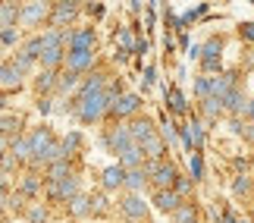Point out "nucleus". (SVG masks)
Wrapping results in <instances>:
<instances>
[{"label": "nucleus", "mask_w": 254, "mask_h": 223, "mask_svg": "<svg viewBox=\"0 0 254 223\" xmlns=\"http://www.w3.org/2000/svg\"><path fill=\"white\" fill-rule=\"evenodd\" d=\"M41 38V54H38V63H41V70H51L57 73L63 66V57H66V32H54V28H47Z\"/></svg>", "instance_id": "obj_1"}, {"label": "nucleus", "mask_w": 254, "mask_h": 223, "mask_svg": "<svg viewBox=\"0 0 254 223\" xmlns=\"http://www.w3.org/2000/svg\"><path fill=\"white\" fill-rule=\"evenodd\" d=\"M110 98H107V91H94V94H82V98H75V116H79V123H101L104 116H110Z\"/></svg>", "instance_id": "obj_2"}, {"label": "nucleus", "mask_w": 254, "mask_h": 223, "mask_svg": "<svg viewBox=\"0 0 254 223\" xmlns=\"http://www.w3.org/2000/svg\"><path fill=\"white\" fill-rule=\"evenodd\" d=\"M75 19H79V3H54L47 9V25H51L54 32H63Z\"/></svg>", "instance_id": "obj_3"}, {"label": "nucleus", "mask_w": 254, "mask_h": 223, "mask_svg": "<svg viewBox=\"0 0 254 223\" xmlns=\"http://www.w3.org/2000/svg\"><path fill=\"white\" fill-rule=\"evenodd\" d=\"M176 176H179V170H176V163H173V160H157V167L151 170L148 182H151V189H154V192H163V189H173Z\"/></svg>", "instance_id": "obj_4"}, {"label": "nucleus", "mask_w": 254, "mask_h": 223, "mask_svg": "<svg viewBox=\"0 0 254 223\" xmlns=\"http://www.w3.org/2000/svg\"><path fill=\"white\" fill-rule=\"evenodd\" d=\"M201 70L204 75H210V73H217L220 70V60H223V38H210L207 44L201 47Z\"/></svg>", "instance_id": "obj_5"}, {"label": "nucleus", "mask_w": 254, "mask_h": 223, "mask_svg": "<svg viewBox=\"0 0 254 223\" xmlns=\"http://www.w3.org/2000/svg\"><path fill=\"white\" fill-rule=\"evenodd\" d=\"M75 195H79V176H75V173H69V176L60 179V182H47V198L51 201H69Z\"/></svg>", "instance_id": "obj_6"}, {"label": "nucleus", "mask_w": 254, "mask_h": 223, "mask_svg": "<svg viewBox=\"0 0 254 223\" xmlns=\"http://www.w3.org/2000/svg\"><path fill=\"white\" fill-rule=\"evenodd\" d=\"M138 107H141V98L135 91H123L120 98L110 104V116L116 120H126V116H138Z\"/></svg>", "instance_id": "obj_7"}, {"label": "nucleus", "mask_w": 254, "mask_h": 223, "mask_svg": "<svg viewBox=\"0 0 254 223\" xmlns=\"http://www.w3.org/2000/svg\"><path fill=\"white\" fill-rule=\"evenodd\" d=\"M120 211L129 223H148V205L141 201V195H132L129 192V195L120 201Z\"/></svg>", "instance_id": "obj_8"}, {"label": "nucleus", "mask_w": 254, "mask_h": 223, "mask_svg": "<svg viewBox=\"0 0 254 223\" xmlns=\"http://www.w3.org/2000/svg\"><path fill=\"white\" fill-rule=\"evenodd\" d=\"M63 66H66V73L82 75V73H88L94 66V51H66Z\"/></svg>", "instance_id": "obj_9"}, {"label": "nucleus", "mask_w": 254, "mask_h": 223, "mask_svg": "<svg viewBox=\"0 0 254 223\" xmlns=\"http://www.w3.org/2000/svg\"><path fill=\"white\" fill-rule=\"evenodd\" d=\"M94 41H97V35L91 25L66 32V51H94Z\"/></svg>", "instance_id": "obj_10"}, {"label": "nucleus", "mask_w": 254, "mask_h": 223, "mask_svg": "<svg viewBox=\"0 0 254 223\" xmlns=\"http://www.w3.org/2000/svg\"><path fill=\"white\" fill-rule=\"evenodd\" d=\"M54 142H57V139H54V132L47 129V126H38V129L28 132V151H32V160H35V157H41V154L51 148ZM32 160H28V163H32Z\"/></svg>", "instance_id": "obj_11"}, {"label": "nucleus", "mask_w": 254, "mask_h": 223, "mask_svg": "<svg viewBox=\"0 0 254 223\" xmlns=\"http://www.w3.org/2000/svg\"><path fill=\"white\" fill-rule=\"evenodd\" d=\"M129 145H132V139H129V129H126V126H113V129L104 132V148L110 154H116V157H120Z\"/></svg>", "instance_id": "obj_12"}, {"label": "nucleus", "mask_w": 254, "mask_h": 223, "mask_svg": "<svg viewBox=\"0 0 254 223\" xmlns=\"http://www.w3.org/2000/svg\"><path fill=\"white\" fill-rule=\"evenodd\" d=\"M182 142H185V148H189V154H198L201 151V145H204V126H201V120H191L182 126Z\"/></svg>", "instance_id": "obj_13"}, {"label": "nucleus", "mask_w": 254, "mask_h": 223, "mask_svg": "<svg viewBox=\"0 0 254 223\" xmlns=\"http://www.w3.org/2000/svg\"><path fill=\"white\" fill-rule=\"evenodd\" d=\"M47 9H51V3H22L19 6V22L35 28V25L47 22Z\"/></svg>", "instance_id": "obj_14"}, {"label": "nucleus", "mask_w": 254, "mask_h": 223, "mask_svg": "<svg viewBox=\"0 0 254 223\" xmlns=\"http://www.w3.org/2000/svg\"><path fill=\"white\" fill-rule=\"evenodd\" d=\"M126 129H129V139L132 145H141L148 135H154L157 129H154V120H148V116H132L129 123H126Z\"/></svg>", "instance_id": "obj_15"}, {"label": "nucleus", "mask_w": 254, "mask_h": 223, "mask_svg": "<svg viewBox=\"0 0 254 223\" xmlns=\"http://www.w3.org/2000/svg\"><path fill=\"white\" fill-rule=\"evenodd\" d=\"M138 148H141V154H144V160H167V142H163L157 132L148 135V139H144Z\"/></svg>", "instance_id": "obj_16"}, {"label": "nucleus", "mask_w": 254, "mask_h": 223, "mask_svg": "<svg viewBox=\"0 0 254 223\" xmlns=\"http://www.w3.org/2000/svg\"><path fill=\"white\" fill-rule=\"evenodd\" d=\"M220 104H223V113L242 116V113H245V104H248V98H245V91H242L239 85H236V88H232L229 94H223V98H220Z\"/></svg>", "instance_id": "obj_17"}, {"label": "nucleus", "mask_w": 254, "mask_h": 223, "mask_svg": "<svg viewBox=\"0 0 254 223\" xmlns=\"http://www.w3.org/2000/svg\"><path fill=\"white\" fill-rule=\"evenodd\" d=\"M151 201H154V208H157V211H163V214H173V211H176V208H179V205H182V198H179V195H176V192H173V189H163V192H154V195H151Z\"/></svg>", "instance_id": "obj_18"}, {"label": "nucleus", "mask_w": 254, "mask_h": 223, "mask_svg": "<svg viewBox=\"0 0 254 223\" xmlns=\"http://www.w3.org/2000/svg\"><path fill=\"white\" fill-rule=\"evenodd\" d=\"M123 182H126V170L116 163V167H107L104 173H101V186H104V192H116V189H123Z\"/></svg>", "instance_id": "obj_19"}, {"label": "nucleus", "mask_w": 254, "mask_h": 223, "mask_svg": "<svg viewBox=\"0 0 254 223\" xmlns=\"http://www.w3.org/2000/svg\"><path fill=\"white\" fill-rule=\"evenodd\" d=\"M9 157L16 163H28L32 160V151H28V135H16V139H9Z\"/></svg>", "instance_id": "obj_20"}, {"label": "nucleus", "mask_w": 254, "mask_h": 223, "mask_svg": "<svg viewBox=\"0 0 254 223\" xmlns=\"http://www.w3.org/2000/svg\"><path fill=\"white\" fill-rule=\"evenodd\" d=\"M239 85V75L236 73H220L217 79H213V91H210V98H223V94H229L232 88Z\"/></svg>", "instance_id": "obj_21"}, {"label": "nucleus", "mask_w": 254, "mask_h": 223, "mask_svg": "<svg viewBox=\"0 0 254 223\" xmlns=\"http://www.w3.org/2000/svg\"><path fill=\"white\" fill-rule=\"evenodd\" d=\"M141 163H144V154H141L138 145H129V148L120 154V167H123V170H138Z\"/></svg>", "instance_id": "obj_22"}, {"label": "nucleus", "mask_w": 254, "mask_h": 223, "mask_svg": "<svg viewBox=\"0 0 254 223\" xmlns=\"http://www.w3.org/2000/svg\"><path fill=\"white\" fill-rule=\"evenodd\" d=\"M22 85V75H19L9 63H0V88L3 91H16Z\"/></svg>", "instance_id": "obj_23"}, {"label": "nucleus", "mask_w": 254, "mask_h": 223, "mask_svg": "<svg viewBox=\"0 0 254 223\" xmlns=\"http://www.w3.org/2000/svg\"><path fill=\"white\" fill-rule=\"evenodd\" d=\"M0 135H3V139H16V135H22V116H16V113L0 116Z\"/></svg>", "instance_id": "obj_24"}, {"label": "nucleus", "mask_w": 254, "mask_h": 223, "mask_svg": "<svg viewBox=\"0 0 254 223\" xmlns=\"http://www.w3.org/2000/svg\"><path fill=\"white\" fill-rule=\"evenodd\" d=\"M148 186V176H144V170H126V182H123V189H129L132 195H138V192Z\"/></svg>", "instance_id": "obj_25"}, {"label": "nucleus", "mask_w": 254, "mask_h": 223, "mask_svg": "<svg viewBox=\"0 0 254 223\" xmlns=\"http://www.w3.org/2000/svg\"><path fill=\"white\" fill-rule=\"evenodd\" d=\"M72 173V163H69V157H63V160H57V163H51L47 167V182H60V179H66Z\"/></svg>", "instance_id": "obj_26"}, {"label": "nucleus", "mask_w": 254, "mask_h": 223, "mask_svg": "<svg viewBox=\"0 0 254 223\" xmlns=\"http://www.w3.org/2000/svg\"><path fill=\"white\" fill-rule=\"evenodd\" d=\"M54 88H57V73H51V70H41V73H38V79H35V91L47 98V94H51Z\"/></svg>", "instance_id": "obj_27"}, {"label": "nucleus", "mask_w": 254, "mask_h": 223, "mask_svg": "<svg viewBox=\"0 0 254 223\" xmlns=\"http://www.w3.org/2000/svg\"><path fill=\"white\" fill-rule=\"evenodd\" d=\"M201 116L207 123H217L220 116H223V104H220V98H204L201 101Z\"/></svg>", "instance_id": "obj_28"}, {"label": "nucleus", "mask_w": 254, "mask_h": 223, "mask_svg": "<svg viewBox=\"0 0 254 223\" xmlns=\"http://www.w3.org/2000/svg\"><path fill=\"white\" fill-rule=\"evenodd\" d=\"M170 217H173V223H194V220H198V208L189 205V201H182Z\"/></svg>", "instance_id": "obj_29"}, {"label": "nucleus", "mask_w": 254, "mask_h": 223, "mask_svg": "<svg viewBox=\"0 0 254 223\" xmlns=\"http://www.w3.org/2000/svg\"><path fill=\"white\" fill-rule=\"evenodd\" d=\"M19 22V6L16 3H0V28H13Z\"/></svg>", "instance_id": "obj_30"}, {"label": "nucleus", "mask_w": 254, "mask_h": 223, "mask_svg": "<svg viewBox=\"0 0 254 223\" xmlns=\"http://www.w3.org/2000/svg\"><path fill=\"white\" fill-rule=\"evenodd\" d=\"M66 205H69L72 217H88V214H91V205H88V195H82V192H79L75 198H69Z\"/></svg>", "instance_id": "obj_31"}, {"label": "nucleus", "mask_w": 254, "mask_h": 223, "mask_svg": "<svg viewBox=\"0 0 254 223\" xmlns=\"http://www.w3.org/2000/svg\"><path fill=\"white\" fill-rule=\"evenodd\" d=\"M60 148H63L66 157H72V154L82 148V135H79V132H69V135H66V139L60 142Z\"/></svg>", "instance_id": "obj_32"}, {"label": "nucleus", "mask_w": 254, "mask_h": 223, "mask_svg": "<svg viewBox=\"0 0 254 223\" xmlns=\"http://www.w3.org/2000/svg\"><path fill=\"white\" fill-rule=\"evenodd\" d=\"M167 101H170V110H173V113H185V94L176 88V85L167 91Z\"/></svg>", "instance_id": "obj_33"}, {"label": "nucleus", "mask_w": 254, "mask_h": 223, "mask_svg": "<svg viewBox=\"0 0 254 223\" xmlns=\"http://www.w3.org/2000/svg\"><path fill=\"white\" fill-rule=\"evenodd\" d=\"M157 135H160L163 142H167V148H170V145H176V135H179V132H176V123L170 120L167 113H163V129H160Z\"/></svg>", "instance_id": "obj_34"}, {"label": "nucleus", "mask_w": 254, "mask_h": 223, "mask_svg": "<svg viewBox=\"0 0 254 223\" xmlns=\"http://www.w3.org/2000/svg\"><path fill=\"white\" fill-rule=\"evenodd\" d=\"M189 173H191V182H198L204 179V160H201V154H189Z\"/></svg>", "instance_id": "obj_35"}, {"label": "nucleus", "mask_w": 254, "mask_h": 223, "mask_svg": "<svg viewBox=\"0 0 254 223\" xmlns=\"http://www.w3.org/2000/svg\"><path fill=\"white\" fill-rule=\"evenodd\" d=\"M210 91H213V75H198V82H194V94L204 101V98H210Z\"/></svg>", "instance_id": "obj_36"}, {"label": "nucleus", "mask_w": 254, "mask_h": 223, "mask_svg": "<svg viewBox=\"0 0 254 223\" xmlns=\"http://www.w3.org/2000/svg\"><path fill=\"white\" fill-rule=\"evenodd\" d=\"M75 85H79V75L63 73V75H57V88H54V91H72Z\"/></svg>", "instance_id": "obj_37"}, {"label": "nucleus", "mask_w": 254, "mask_h": 223, "mask_svg": "<svg viewBox=\"0 0 254 223\" xmlns=\"http://www.w3.org/2000/svg\"><path fill=\"white\" fill-rule=\"evenodd\" d=\"M19 51H22L25 57H32V60L38 63V54H41V38H38V35H35V38H28V41L19 47Z\"/></svg>", "instance_id": "obj_38"}, {"label": "nucleus", "mask_w": 254, "mask_h": 223, "mask_svg": "<svg viewBox=\"0 0 254 223\" xmlns=\"http://www.w3.org/2000/svg\"><path fill=\"white\" fill-rule=\"evenodd\" d=\"M191 186H194V182L189 179V176H182V173H179V176H176V182H173V192H176V195H189V192H191Z\"/></svg>", "instance_id": "obj_39"}, {"label": "nucleus", "mask_w": 254, "mask_h": 223, "mask_svg": "<svg viewBox=\"0 0 254 223\" xmlns=\"http://www.w3.org/2000/svg\"><path fill=\"white\" fill-rule=\"evenodd\" d=\"M38 189H41V179H38L35 173H28L22 179V195H38Z\"/></svg>", "instance_id": "obj_40"}, {"label": "nucleus", "mask_w": 254, "mask_h": 223, "mask_svg": "<svg viewBox=\"0 0 254 223\" xmlns=\"http://www.w3.org/2000/svg\"><path fill=\"white\" fill-rule=\"evenodd\" d=\"M251 192V179L248 176H236V182H232V195H248Z\"/></svg>", "instance_id": "obj_41"}, {"label": "nucleus", "mask_w": 254, "mask_h": 223, "mask_svg": "<svg viewBox=\"0 0 254 223\" xmlns=\"http://www.w3.org/2000/svg\"><path fill=\"white\" fill-rule=\"evenodd\" d=\"M16 41H19L16 25H13V28H0V44H6V47H9V44H16Z\"/></svg>", "instance_id": "obj_42"}, {"label": "nucleus", "mask_w": 254, "mask_h": 223, "mask_svg": "<svg viewBox=\"0 0 254 223\" xmlns=\"http://www.w3.org/2000/svg\"><path fill=\"white\" fill-rule=\"evenodd\" d=\"M44 220H47V211L41 205H35L32 211H28V223H44Z\"/></svg>", "instance_id": "obj_43"}, {"label": "nucleus", "mask_w": 254, "mask_h": 223, "mask_svg": "<svg viewBox=\"0 0 254 223\" xmlns=\"http://www.w3.org/2000/svg\"><path fill=\"white\" fill-rule=\"evenodd\" d=\"M242 38H245V41H254V22H242Z\"/></svg>", "instance_id": "obj_44"}, {"label": "nucleus", "mask_w": 254, "mask_h": 223, "mask_svg": "<svg viewBox=\"0 0 254 223\" xmlns=\"http://www.w3.org/2000/svg\"><path fill=\"white\" fill-rule=\"evenodd\" d=\"M154 82H157V70H154V66H148V70H144V88H151Z\"/></svg>", "instance_id": "obj_45"}, {"label": "nucleus", "mask_w": 254, "mask_h": 223, "mask_svg": "<svg viewBox=\"0 0 254 223\" xmlns=\"http://www.w3.org/2000/svg\"><path fill=\"white\" fill-rule=\"evenodd\" d=\"M220 223H239V214H236L232 208H226V211L220 214Z\"/></svg>", "instance_id": "obj_46"}, {"label": "nucleus", "mask_w": 254, "mask_h": 223, "mask_svg": "<svg viewBox=\"0 0 254 223\" xmlns=\"http://www.w3.org/2000/svg\"><path fill=\"white\" fill-rule=\"evenodd\" d=\"M38 110H41V113H51V98H41V101H38Z\"/></svg>", "instance_id": "obj_47"}, {"label": "nucleus", "mask_w": 254, "mask_h": 223, "mask_svg": "<svg viewBox=\"0 0 254 223\" xmlns=\"http://www.w3.org/2000/svg\"><path fill=\"white\" fill-rule=\"evenodd\" d=\"M6 151H9V139H3V135H0V157H3Z\"/></svg>", "instance_id": "obj_48"}, {"label": "nucleus", "mask_w": 254, "mask_h": 223, "mask_svg": "<svg viewBox=\"0 0 254 223\" xmlns=\"http://www.w3.org/2000/svg\"><path fill=\"white\" fill-rule=\"evenodd\" d=\"M189 57H191V60H198V57H201V47L191 44V47H189Z\"/></svg>", "instance_id": "obj_49"}, {"label": "nucleus", "mask_w": 254, "mask_h": 223, "mask_svg": "<svg viewBox=\"0 0 254 223\" xmlns=\"http://www.w3.org/2000/svg\"><path fill=\"white\" fill-rule=\"evenodd\" d=\"M245 116H248V120H254V98L245 104Z\"/></svg>", "instance_id": "obj_50"}, {"label": "nucleus", "mask_w": 254, "mask_h": 223, "mask_svg": "<svg viewBox=\"0 0 254 223\" xmlns=\"http://www.w3.org/2000/svg\"><path fill=\"white\" fill-rule=\"evenodd\" d=\"M248 63H251V70H254V51H251V54H248Z\"/></svg>", "instance_id": "obj_51"}, {"label": "nucleus", "mask_w": 254, "mask_h": 223, "mask_svg": "<svg viewBox=\"0 0 254 223\" xmlns=\"http://www.w3.org/2000/svg\"><path fill=\"white\" fill-rule=\"evenodd\" d=\"M239 223H251V220H248V217H239Z\"/></svg>", "instance_id": "obj_52"}, {"label": "nucleus", "mask_w": 254, "mask_h": 223, "mask_svg": "<svg viewBox=\"0 0 254 223\" xmlns=\"http://www.w3.org/2000/svg\"><path fill=\"white\" fill-rule=\"evenodd\" d=\"M194 223H198V220H194Z\"/></svg>", "instance_id": "obj_53"}, {"label": "nucleus", "mask_w": 254, "mask_h": 223, "mask_svg": "<svg viewBox=\"0 0 254 223\" xmlns=\"http://www.w3.org/2000/svg\"><path fill=\"white\" fill-rule=\"evenodd\" d=\"M0 182H3V179H0Z\"/></svg>", "instance_id": "obj_54"}, {"label": "nucleus", "mask_w": 254, "mask_h": 223, "mask_svg": "<svg viewBox=\"0 0 254 223\" xmlns=\"http://www.w3.org/2000/svg\"><path fill=\"white\" fill-rule=\"evenodd\" d=\"M251 163H254V160H251Z\"/></svg>", "instance_id": "obj_55"}]
</instances>
